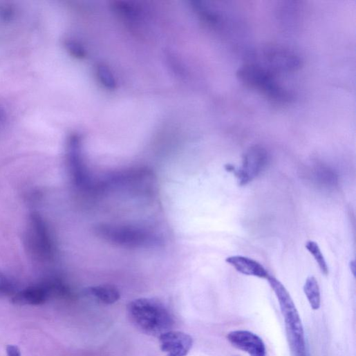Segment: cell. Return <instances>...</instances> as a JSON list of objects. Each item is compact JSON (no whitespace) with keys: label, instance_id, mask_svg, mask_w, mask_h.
Masks as SVG:
<instances>
[{"label":"cell","instance_id":"1","mask_svg":"<svg viewBox=\"0 0 356 356\" xmlns=\"http://www.w3.org/2000/svg\"><path fill=\"white\" fill-rule=\"evenodd\" d=\"M128 312L135 326L149 335L160 336L169 331L174 323L169 310L155 299H135L129 303Z\"/></svg>","mask_w":356,"mask_h":356},{"label":"cell","instance_id":"2","mask_svg":"<svg viewBox=\"0 0 356 356\" xmlns=\"http://www.w3.org/2000/svg\"><path fill=\"white\" fill-rule=\"evenodd\" d=\"M237 77L246 86L279 102H288L292 95L277 80L274 73L259 64H247L237 71Z\"/></svg>","mask_w":356,"mask_h":356},{"label":"cell","instance_id":"3","mask_svg":"<svg viewBox=\"0 0 356 356\" xmlns=\"http://www.w3.org/2000/svg\"><path fill=\"white\" fill-rule=\"evenodd\" d=\"M26 249L30 256L39 263L52 261L55 255V245L48 224L38 212L29 217L26 233Z\"/></svg>","mask_w":356,"mask_h":356},{"label":"cell","instance_id":"4","mask_svg":"<svg viewBox=\"0 0 356 356\" xmlns=\"http://www.w3.org/2000/svg\"><path fill=\"white\" fill-rule=\"evenodd\" d=\"M268 281L279 301L285 321L287 338H306L301 317L290 293L274 277L270 275Z\"/></svg>","mask_w":356,"mask_h":356},{"label":"cell","instance_id":"5","mask_svg":"<svg viewBox=\"0 0 356 356\" xmlns=\"http://www.w3.org/2000/svg\"><path fill=\"white\" fill-rule=\"evenodd\" d=\"M269 156L267 151L261 147L250 148L245 154L243 166L232 171L235 174L241 186L247 185L257 178L267 167Z\"/></svg>","mask_w":356,"mask_h":356},{"label":"cell","instance_id":"6","mask_svg":"<svg viewBox=\"0 0 356 356\" xmlns=\"http://www.w3.org/2000/svg\"><path fill=\"white\" fill-rule=\"evenodd\" d=\"M99 232L106 241L120 245L141 247L153 242L151 236L138 228L103 225Z\"/></svg>","mask_w":356,"mask_h":356},{"label":"cell","instance_id":"7","mask_svg":"<svg viewBox=\"0 0 356 356\" xmlns=\"http://www.w3.org/2000/svg\"><path fill=\"white\" fill-rule=\"evenodd\" d=\"M261 56L262 64H259L274 73L296 71L301 65V59L295 53L282 47H268Z\"/></svg>","mask_w":356,"mask_h":356},{"label":"cell","instance_id":"8","mask_svg":"<svg viewBox=\"0 0 356 356\" xmlns=\"http://www.w3.org/2000/svg\"><path fill=\"white\" fill-rule=\"evenodd\" d=\"M227 341L234 348L247 353L250 356H267L263 340L256 333L245 330H232L227 335Z\"/></svg>","mask_w":356,"mask_h":356},{"label":"cell","instance_id":"9","mask_svg":"<svg viewBox=\"0 0 356 356\" xmlns=\"http://www.w3.org/2000/svg\"><path fill=\"white\" fill-rule=\"evenodd\" d=\"M160 347L167 356H187L193 346V338L180 331L169 330L159 336Z\"/></svg>","mask_w":356,"mask_h":356},{"label":"cell","instance_id":"10","mask_svg":"<svg viewBox=\"0 0 356 356\" xmlns=\"http://www.w3.org/2000/svg\"><path fill=\"white\" fill-rule=\"evenodd\" d=\"M225 262L235 269L236 272L246 275L268 279L270 276L267 270L259 262L252 259L234 256L225 259Z\"/></svg>","mask_w":356,"mask_h":356},{"label":"cell","instance_id":"11","mask_svg":"<svg viewBox=\"0 0 356 356\" xmlns=\"http://www.w3.org/2000/svg\"><path fill=\"white\" fill-rule=\"evenodd\" d=\"M48 297V290L44 286L28 287L13 297L12 301L19 306H39L44 304Z\"/></svg>","mask_w":356,"mask_h":356},{"label":"cell","instance_id":"12","mask_svg":"<svg viewBox=\"0 0 356 356\" xmlns=\"http://www.w3.org/2000/svg\"><path fill=\"white\" fill-rule=\"evenodd\" d=\"M86 293L98 302L106 305L113 304L121 298L120 290L109 284L90 287L86 290Z\"/></svg>","mask_w":356,"mask_h":356},{"label":"cell","instance_id":"13","mask_svg":"<svg viewBox=\"0 0 356 356\" xmlns=\"http://www.w3.org/2000/svg\"><path fill=\"white\" fill-rule=\"evenodd\" d=\"M304 293L311 308L318 310L321 306V293L317 280L314 277H309L303 286Z\"/></svg>","mask_w":356,"mask_h":356},{"label":"cell","instance_id":"14","mask_svg":"<svg viewBox=\"0 0 356 356\" xmlns=\"http://www.w3.org/2000/svg\"><path fill=\"white\" fill-rule=\"evenodd\" d=\"M95 74L99 82L105 88L109 90H113L116 88V80L108 66L102 64L97 65Z\"/></svg>","mask_w":356,"mask_h":356},{"label":"cell","instance_id":"15","mask_svg":"<svg viewBox=\"0 0 356 356\" xmlns=\"http://www.w3.org/2000/svg\"><path fill=\"white\" fill-rule=\"evenodd\" d=\"M306 248L313 256L321 272L327 276L328 274V268L319 245L315 242L308 241L306 245Z\"/></svg>","mask_w":356,"mask_h":356},{"label":"cell","instance_id":"16","mask_svg":"<svg viewBox=\"0 0 356 356\" xmlns=\"http://www.w3.org/2000/svg\"><path fill=\"white\" fill-rule=\"evenodd\" d=\"M15 282L8 276L0 272V297L9 296L16 291Z\"/></svg>","mask_w":356,"mask_h":356},{"label":"cell","instance_id":"17","mask_svg":"<svg viewBox=\"0 0 356 356\" xmlns=\"http://www.w3.org/2000/svg\"><path fill=\"white\" fill-rule=\"evenodd\" d=\"M66 46L68 50L73 56L80 59L86 57V51L84 47L76 41H69L66 43Z\"/></svg>","mask_w":356,"mask_h":356},{"label":"cell","instance_id":"18","mask_svg":"<svg viewBox=\"0 0 356 356\" xmlns=\"http://www.w3.org/2000/svg\"><path fill=\"white\" fill-rule=\"evenodd\" d=\"M8 356H22L20 348L15 345H9L7 347Z\"/></svg>","mask_w":356,"mask_h":356}]
</instances>
